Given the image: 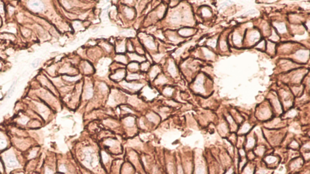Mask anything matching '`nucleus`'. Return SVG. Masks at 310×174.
<instances>
[{
	"instance_id": "nucleus-1",
	"label": "nucleus",
	"mask_w": 310,
	"mask_h": 174,
	"mask_svg": "<svg viewBox=\"0 0 310 174\" xmlns=\"http://www.w3.org/2000/svg\"><path fill=\"white\" fill-rule=\"evenodd\" d=\"M1 156L2 160L4 163L5 170L16 169L20 167V161L15 153L14 150H5L3 151Z\"/></svg>"
},
{
	"instance_id": "nucleus-2",
	"label": "nucleus",
	"mask_w": 310,
	"mask_h": 174,
	"mask_svg": "<svg viewBox=\"0 0 310 174\" xmlns=\"http://www.w3.org/2000/svg\"><path fill=\"white\" fill-rule=\"evenodd\" d=\"M121 85L122 87L127 89H129L130 91H138L142 88L143 87V84L141 83H136V82H122L121 83Z\"/></svg>"
},
{
	"instance_id": "nucleus-3",
	"label": "nucleus",
	"mask_w": 310,
	"mask_h": 174,
	"mask_svg": "<svg viewBox=\"0 0 310 174\" xmlns=\"http://www.w3.org/2000/svg\"><path fill=\"white\" fill-rule=\"evenodd\" d=\"M143 43L145 47L150 50H155L156 49V43L153 39L150 37L145 36V37L143 38Z\"/></svg>"
},
{
	"instance_id": "nucleus-4",
	"label": "nucleus",
	"mask_w": 310,
	"mask_h": 174,
	"mask_svg": "<svg viewBox=\"0 0 310 174\" xmlns=\"http://www.w3.org/2000/svg\"><path fill=\"white\" fill-rule=\"evenodd\" d=\"M93 88L91 83H88L84 87V91L83 93V97L86 99H90L93 95Z\"/></svg>"
},
{
	"instance_id": "nucleus-5",
	"label": "nucleus",
	"mask_w": 310,
	"mask_h": 174,
	"mask_svg": "<svg viewBox=\"0 0 310 174\" xmlns=\"http://www.w3.org/2000/svg\"><path fill=\"white\" fill-rule=\"evenodd\" d=\"M308 56H309V51L307 50H299L298 51H297L295 54V58L299 60V61H301V62H305L306 61V60L308 59Z\"/></svg>"
},
{
	"instance_id": "nucleus-6",
	"label": "nucleus",
	"mask_w": 310,
	"mask_h": 174,
	"mask_svg": "<svg viewBox=\"0 0 310 174\" xmlns=\"http://www.w3.org/2000/svg\"><path fill=\"white\" fill-rule=\"evenodd\" d=\"M126 71L124 69H119L114 74H113L110 77L114 81H121L125 76Z\"/></svg>"
},
{
	"instance_id": "nucleus-7",
	"label": "nucleus",
	"mask_w": 310,
	"mask_h": 174,
	"mask_svg": "<svg viewBox=\"0 0 310 174\" xmlns=\"http://www.w3.org/2000/svg\"><path fill=\"white\" fill-rule=\"evenodd\" d=\"M167 71L168 73L173 77H175L178 75V70L176 67V65L173 61H170L167 66Z\"/></svg>"
},
{
	"instance_id": "nucleus-8",
	"label": "nucleus",
	"mask_w": 310,
	"mask_h": 174,
	"mask_svg": "<svg viewBox=\"0 0 310 174\" xmlns=\"http://www.w3.org/2000/svg\"><path fill=\"white\" fill-rule=\"evenodd\" d=\"M128 56L131 61H136V62L138 63H142L145 61V60H146L143 56L139 55L136 53H129L128 54Z\"/></svg>"
},
{
	"instance_id": "nucleus-9",
	"label": "nucleus",
	"mask_w": 310,
	"mask_h": 174,
	"mask_svg": "<svg viewBox=\"0 0 310 174\" xmlns=\"http://www.w3.org/2000/svg\"><path fill=\"white\" fill-rule=\"evenodd\" d=\"M260 38V33L259 32L256 30H252L250 35H248V41L249 43L251 44L254 43L255 42L258 41Z\"/></svg>"
},
{
	"instance_id": "nucleus-10",
	"label": "nucleus",
	"mask_w": 310,
	"mask_h": 174,
	"mask_svg": "<svg viewBox=\"0 0 310 174\" xmlns=\"http://www.w3.org/2000/svg\"><path fill=\"white\" fill-rule=\"evenodd\" d=\"M160 68L159 66L157 65H154L153 67L151 68L150 71H149V77L150 78L151 80H153L160 73Z\"/></svg>"
},
{
	"instance_id": "nucleus-11",
	"label": "nucleus",
	"mask_w": 310,
	"mask_h": 174,
	"mask_svg": "<svg viewBox=\"0 0 310 174\" xmlns=\"http://www.w3.org/2000/svg\"><path fill=\"white\" fill-rule=\"evenodd\" d=\"M81 68L85 74H90L93 73V68L92 65L87 61H84L81 65Z\"/></svg>"
},
{
	"instance_id": "nucleus-12",
	"label": "nucleus",
	"mask_w": 310,
	"mask_h": 174,
	"mask_svg": "<svg viewBox=\"0 0 310 174\" xmlns=\"http://www.w3.org/2000/svg\"><path fill=\"white\" fill-rule=\"evenodd\" d=\"M181 15L179 12H174L173 13V14L170 16V21L172 24H179L181 20Z\"/></svg>"
},
{
	"instance_id": "nucleus-13",
	"label": "nucleus",
	"mask_w": 310,
	"mask_h": 174,
	"mask_svg": "<svg viewBox=\"0 0 310 174\" xmlns=\"http://www.w3.org/2000/svg\"><path fill=\"white\" fill-rule=\"evenodd\" d=\"M29 7L33 10L36 12L41 11L43 9V5L40 1H30L29 3Z\"/></svg>"
},
{
	"instance_id": "nucleus-14",
	"label": "nucleus",
	"mask_w": 310,
	"mask_h": 174,
	"mask_svg": "<svg viewBox=\"0 0 310 174\" xmlns=\"http://www.w3.org/2000/svg\"><path fill=\"white\" fill-rule=\"evenodd\" d=\"M304 73V72L297 71V73L293 74L292 77H291V81L294 83H300L303 79V76H304V73Z\"/></svg>"
},
{
	"instance_id": "nucleus-15",
	"label": "nucleus",
	"mask_w": 310,
	"mask_h": 174,
	"mask_svg": "<svg viewBox=\"0 0 310 174\" xmlns=\"http://www.w3.org/2000/svg\"><path fill=\"white\" fill-rule=\"evenodd\" d=\"M124 13L125 15L126 16V17L127 18L129 19V20H132L133 18H134V16L135 15V12L134 9H132V8H130L129 7H124Z\"/></svg>"
},
{
	"instance_id": "nucleus-16",
	"label": "nucleus",
	"mask_w": 310,
	"mask_h": 174,
	"mask_svg": "<svg viewBox=\"0 0 310 174\" xmlns=\"http://www.w3.org/2000/svg\"><path fill=\"white\" fill-rule=\"evenodd\" d=\"M38 151H39V149L37 148H33L32 150H29L28 154L26 157L27 160L29 161V160L35 159V158L37 157Z\"/></svg>"
},
{
	"instance_id": "nucleus-17",
	"label": "nucleus",
	"mask_w": 310,
	"mask_h": 174,
	"mask_svg": "<svg viewBox=\"0 0 310 174\" xmlns=\"http://www.w3.org/2000/svg\"><path fill=\"white\" fill-rule=\"evenodd\" d=\"M167 82H168V79H167L166 76H165L162 74H160L156 77L155 83L156 84V85H164V84L166 83Z\"/></svg>"
},
{
	"instance_id": "nucleus-18",
	"label": "nucleus",
	"mask_w": 310,
	"mask_h": 174,
	"mask_svg": "<svg viewBox=\"0 0 310 174\" xmlns=\"http://www.w3.org/2000/svg\"><path fill=\"white\" fill-rule=\"evenodd\" d=\"M114 59L116 60L118 62H119L120 64H127V63H128L129 58L126 56L122 55V54H118V55H117L116 56H115Z\"/></svg>"
},
{
	"instance_id": "nucleus-19",
	"label": "nucleus",
	"mask_w": 310,
	"mask_h": 174,
	"mask_svg": "<svg viewBox=\"0 0 310 174\" xmlns=\"http://www.w3.org/2000/svg\"><path fill=\"white\" fill-rule=\"evenodd\" d=\"M271 103H272V105H273V106H274L276 110H277V111L281 110V104H280V102H279L278 98L277 97V96L276 97L275 95H271Z\"/></svg>"
},
{
	"instance_id": "nucleus-20",
	"label": "nucleus",
	"mask_w": 310,
	"mask_h": 174,
	"mask_svg": "<svg viewBox=\"0 0 310 174\" xmlns=\"http://www.w3.org/2000/svg\"><path fill=\"white\" fill-rule=\"evenodd\" d=\"M178 33L182 37H188L193 35V30L191 28H181L179 30Z\"/></svg>"
},
{
	"instance_id": "nucleus-21",
	"label": "nucleus",
	"mask_w": 310,
	"mask_h": 174,
	"mask_svg": "<svg viewBox=\"0 0 310 174\" xmlns=\"http://www.w3.org/2000/svg\"><path fill=\"white\" fill-rule=\"evenodd\" d=\"M127 67L130 71H131V73H136V71L139 68V65L138 62H133L128 64Z\"/></svg>"
},
{
	"instance_id": "nucleus-22",
	"label": "nucleus",
	"mask_w": 310,
	"mask_h": 174,
	"mask_svg": "<svg viewBox=\"0 0 310 174\" xmlns=\"http://www.w3.org/2000/svg\"><path fill=\"white\" fill-rule=\"evenodd\" d=\"M140 77H141V75L139 74L136 73H129L128 75H127V80L130 81H137V80L140 79Z\"/></svg>"
},
{
	"instance_id": "nucleus-23",
	"label": "nucleus",
	"mask_w": 310,
	"mask_h": 174,
	"mask_svg": "<svg viewBox=\"0 0 310 174\" xmlns=\"http://www.w3.org/2000/svg\"><path fill=\"white\" fill-rule=\"evenodd\" d=\"M277 30L281 33H283L287 32V27L284 23H276L275 24Z\"/></svg>"
},
{
	"instance_id": "nucleus-24",
	"label": "nucleus",
	"mask_w": 310,
	"mask_h": 174,
	"mask_svg": "<svg viewBox=\"0 0 310 174\" xmlns=\"http://www.w3.org/2000/svg\"><path fill=\"white\" fill-rule=\"evenodd\" d=\"M147 118L150 122H152L153 123H157L159 121V118L158 116L155 114V113H150L147 115Z\"/></svg>"
},
{
	"instance_id": "nucleus-25",
	"label": "nucleus",
	"mask_w": 310,
	"mask_h": 174,
	"mask_svg": "<svg viewBox=\"0 0 310 174\" xmlns=\"http://www.w3.org/2000/svg\"><path fill=\"white\" fill-rule=\"evenodd\" d=\"M233 41H234V43L236 45L238 44H241L242 41V36L238 33H234V35H233Z\"/></svg>"
},
{
	"instance_id": "nucleus-26",
	"label": "nucleus",
	"mask_w": 310,
	"mask_h": 174,
	"mask_svg": "<svg viewBox=\"0 0 310 174\" xmlns=\"http://www.w3.org/2000/svg\"><path fill=\"white\" fill-rule=\"evenodd\" d=\"M173 91H174V89L171 88V87H166L165 88H164L163 89V94L166 95V96H168V97H170L171 95H172L173 93Z\"/></svg>"
},
{
	"instance_id": "nucleus-27",
	"label": "nucleus",
	"mask_w": 310,
	"mask_h": 174,
	"mask_svg": "<svg viewBox=\"0 0 310 174\" xmlns=\"http://www.w3.org/2000/svg\"><path fill=\"white\" fill-rule=\"evenodd\" d=\"M124 44L125 43H124L123 41L121 42V43H119L118 45L116 48L117 51L118 53H119V54L124 53L125 51V45Z\"/></svg>"
},
{
	"instance_id": "nucleus-28",
	"label": "nucleus",
	"mask_w": 310,
	"mask_h": 174,
	"mask_svg": "<svg viewBox=\"0 0 310 174\" xmlns=\"http://www.w3.org/2000/svg\"><path fill=\"white\" fill-rule=\"evenodd\" d=\"M293 65V63H292L291 62H289L288 61H285L284 62L282 61L281 62V66L282 67V68L285 69V70H289L290 68V67H292V66Z\"/></svg>"
},
{
	"instance_id": "nucleus-29",
	"label": "nucleus",
	"mask_w": 310,
	"mask_h": 174,
	"mask_svg": "<svg viewBox=\"0 0 310 174\" xmlns=\"http://www.w3.org/2000/svg\"><path fill=\"white\" fill-rule=\"evenodd\" d=\"M134 122H135L134 118L131 117H127L124 120L125 125L127 126V127H133V125H134Z\"/></svg>"
},
{
	"instance_id": "nucleus-30",
	"label": "nucleus",
	"mask_w": 310,
	"mask_h": 174,
	"mask_svg": "<svg viewBox=\"0 0 310 174\" xmlns=\"http://www.w3.org/2000/svg\"><path fill=\"white\" fill-rule=\"evenodd\" d=\"M139 67H140L141 71H146L149 70V69L150 68V64H149V62L144 61V62L141 63V66Z\"/></svg>"
},
{
	"instance_id": "nucleus-31",
	"label": "nucleus",
	"mask_w": 310,
	"mask_h": 174,
	"mask_svg": "<svg viewBox=\"0 0 310 174\" xmlns=\"http://www.w3.org/2000/svg\"><path fill=\"white\" fill-rule=\"evenodd\" d=\"M275 44H273V43H268V44H267L266 45V49H267V50H268L269 51L270 53H274V51H275Z\"/></svg>"
},
{
	"instance_id": "nucleus-32",
	"label": "nucleus",
	"mask_w": 310,
	"mask_h": 174,
	"mask_svg": "<svg viewBox=\"0 0 310 174\" xmlns=\"http://www.w3.org/2000/svg\"><path fill=\"white\" fill-rule=\"evenodd\" d=\"M101 45H102V47L103 48H104V49L106 51H108V52H110V51L112 50V49H113L112 46L110 44H109V43H106V42H105V43H102V44H101Z\"/></svg>"
},
{
	"instance_id": "nucleus-33",
	"label": "nucleus",
	"mask_w": 310,
	"mask_h": 174,
	"mask_svg": "<svg viewBox=\"0 0 310 174\" xmlns=\"http://www.w3.org/2000/svg\"><path fill=\"white\" fill-rule=\"evenodd\" d=\"M7 146V142L4 140L0 138V152H3L5 151V149Z\"/></svg>"
},
{
	"instance_id": "nucleus-34",
	"label": "nucleus",
	"mask_w": 310,
	"mask_h": 174,
	"mask_svg": "<svg viewBox=\"0 0 310 174\" xmlns=\"http://www.w3.org/2000/svg\"><path fill=\"white\" fill-rule=\"evenodd\" d=\"M202 14L204 17H210L211 16V12L208 8H204L202 10Z\"/></svg>"
},
{
	"instance_id": "nucleus-35",
	"label": "nucleus",
	"mask_w": 310,
	"mask_h": 174,
	"mask_svg": "<svg viewBox=\"0 0 310 174\" xmlns=\"http://www.w3.org/2000/svg\"><path fill=\"white\" fill-rule=\"evenodd\" d=\"M5 172V170L4 165L2 160L1 156H0V174H4Z\"/></svg>"
},
{
	"instance_id": "nucleus-36",
	"label": "nucleus",
	"mask_w": 310,
	"mask_h": 174,
	"mask_svg": "<svg viewBox=\"0 0 310 174\" xmlns=\"http://www.w3.org/2000/svg\"><path fill=\"white\" fill-rule=\"evenodd\" d=\"M168 37L170 40H171L173 42H176V41H178V38L177 37V36H176L174 33H170V34H168Z\"/></svg>"
},
{
	"instance_id": "nucleus-37",
	"label": "nucleus",
	"mask_w": 310,
	"mask_h": 174,
	"mask_svg": "<svg viewBox=\"0 0 310 174\" xmlns=\"http://www.w3.org/2000/svg\"><path fill=\"white\" fill-rule=\"evenodd\" d=\"M44 174H54V172L50 166H46L44 167Z\"/></svg>"
},
{
	"instance_id": "nucleus-38",
	"label": "nucleus",
	"mask_w": 310,
	"mask_h": 174,
	"mask_svg": "<svg viewBox=\"0 0 310 174\" xmlns=\"http://www.w3.org/2000/svg\"><path fill=\"white\" fill-rule=\"evenodd\" d=\"M216 44H217V40L216 39L209 40V41L208 42V44L213 48L215 47L216 46Z\"/></svg>"
},
{
	"instance_id": "nucleus-39",
	"label": "nucleus",
	"mask_w": 310,
	"mask_h": 174,
	"mask_svg": "<svg viewBox=\"0 0 310 174\" xmlns=\"http://www.w3.org/2000/svg\"><path fill=\"white\" fill-rule=\"evenodd\" d=\"M15 83H14L13 84V85H12V87H10V89H9V92H8V95H7V97H10L11 96V95H12V94H13V93H14V90H15Z\"/></svg>"
},
{
	"instance_id": "nucleus-40",
	"label": "nucleus",
	"mask_w": 310,
	"mask_h": 174,
	"mask_svg": "<svg viewBox=\"0 0 310 174\" xmlns=\"http://www.w3.org/2000/svg\"><path fill=\"white\" fill-rule=\"evenodd\" d=\"M265 46H266V45H265V41H261L260 43L256 46V47L258 48V49H265Z\"/></svg>"
},
{
	"instance_id": "nucleus-41",
	"label": "nucleus",
	"mask_w": 310,
	"mask_h": 174,
	"mask_svg": "<svg viewBox=\"0 0 310 174\" xmlns=\"http://www.w3.org/2000/svg\"><path fill=\"white\" fill-rule=\"evenodd\" d=\"M40 59L38 58V59H36L34 60V61L32 63V66L34 67V68H36L38 67V66L40 64Z\"/></svg>"
},
{
	"instance_id": "nucleus-42",
	"label": "nucleus",
	"mask_w": 310,
	"mask_h": 174,
	"mask_svg": "<svg viewBox=\"0 0 310 174\" xmlns=\"http://www.w3.org/2000/svg\"><path fill=\"white\" fill-rule=\"evenodd\" d=\"M127 48H128L127 49H128V50L130 53H131V51H133V47L132 44L131 43H128V44H127Z\"/></svg>"
}]
</instances>
